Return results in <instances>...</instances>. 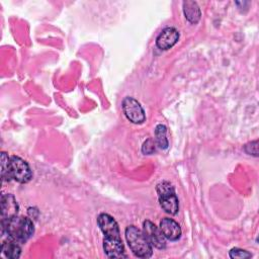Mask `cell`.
Segmentation results:
<instances>
[{
  "label": "cell",
  "instance_id": "1",
  "mask_svg": "<svg viewBox=\"0 0 259 259\" xmlns=\"http://www.w3.org/2000/svg\"><path fill=\"white\" fill-rule=\"evenodd\" d=\"M33 232V224L28 218L15 215L9 220L2 221V234H6L7 237L18 243L26 242Z\"/></svg>",
  "mask_w": 259,
  "mask_h": 259
},
{
  "label": "cell",
  "instance_id": "2",
  "mask_svg": "<svg viewBox=\"0 0 259 259\" xmlns=\"http://www.w3.org/2000/svg\"><path fill=\"white\" fill-rule=\"evenodd\" d=\"M125 239L132 252L140 258H149L153 254L152 245L145 234L135 226H128L125 229Z\"/></svg>",
  "mask_w": 259,
  "mask_h": 259
},
{
  "label": "cell",
  "instance_id": "3",
  "mask_svg": "<svg viewBox=\"0 0 259 259\" xmlns=\"http://www.w3.org/2000/svg\"><path fill=\"white\" fill-rule=\"evenodd\" d=\"M157 193L161 207L170 214H176L179 209L178 198L174 187L168 181H162L157 185Z\"/></svg>",
  "mask_w": 259,
  "mask_h": 259
},
{
  "label": "cell",
  "instance_id": "4",
  "mask_svg": "<svg viewBox=\"0 0 259 259\" xmlns=\"http://www.w3.org/2000/svg\"><path fill=\"white\" fill-rule=\"evenodd\" d=\"M9 176L19 183H27L32 177L29 165L21 158L12 156L9 159Z\"/></svg>",
  "mask_w": 259,
  "mask_h": 259
},
{
  "label": "cell",
  "instance_id": "5",
  "mask_svg": "<svg viewBox=\"0 0 259 259\" xmlns=\"http://www.w3.org/2000/svg\"><path fill=\"white\" fill-rule=\"evenodd\" d=\"M122 109L126 118L134 123H142L145 121V111L142 105L133 97H125L122 101Z\"/></svg>",
  "mask_w": 259,
  "mask_h": 259
},
{
  "label": "cell",
  "instance_id": "6",
  "mask_svg": "<svg viewBox=\"0 0 259 259\" xmlns=\"http://www.w3.org/2000/svg\"><path fill=\"white\" fill-rule=\"evenodd\" d=\"M143 233L150 242V244L157 249H164L166 247V238L156 225L150 221H145L143 224Z\"/></svg>",
  "mask_w": 259,
  "mask_h": 259
},
{
  "label": "cell",
  "instance_id": "7",
  "mask_svg": "<svg viewBox=\"0 0 259 259\" xmlns=\"http://www.w3.org/2000/svg\"><path fill=\"white\" fill-rule=\"evenodd\" d=\"M97 223L105 237L120 238L118 225L111 215L107 213H100L97 218Z\"/></svg>",
  "mask_w": 259,
  "mask_h": 259
},
{
  "label": "cell",
  "instance_id": "8",
  "mask_svg": "<svg viewBox=\"0 0 259 259\" xmlns=\"http://www.w3.org/2000/svg\"><path fill=\"white\" fill-rule=\"evenodd\" d=\"M179 38V32L174 27H166L164 28L161 33L158 35L156 39V45L160 50H169L172 48Z\"/></svg>",
  "mask_w": 259,
  "mask_h": 259
},
{
  "label": "cell",
  "instance_id": "9",
  "mask_svg": "<svg viewBox=\"0 0 259 259\" xmlns=\"http://www.w3.org/2000/svg\"><path fill=\"white\" fill-rule=\"evenodd\" d=\"M103 249L105 254L109 258H124L123 244L120 238H109L105 237L103 240Z\"/></svg>",
  "mask_w": 259,
  "mask_h": 259
},
{
  "label": "cell",
  "instance_id": "10",
  "mask_svg": "<svg viewBox=\"0 0 259 259\" xmlns=\"http://www.w3.org/2000/svg\"><path fill=\"white\" fill-rule=\"evenodd\" d=\"M18 204L12 194H3L1 196V215L2 221L11 219L17 215Z\"/></svg>",
  "mask_w": 259,
  "mask_h": 259
},
{
  "label": "cell",
  "instance_id": "11",
  "mask_svg": "<svg viewBox=\"0 0 259 259\" xmlns=\"http://www.w3.org/2000/svg\"><path fill=\"white\" fill-rule=\"evenodd\" d=\"M160 230L164 237L170 241H177L181 237V228L172 219H163L160 223Z\"/></svg>",
  "mask_w": 259,
  "mask_h": 259
},
{
  "label": "cell",
  "instance_id": "12",
  "mask_svg": "<svg viewBox=\"0 0 259 259\" xmlns=\"http://www.w3.org/2000/svg\"><path fill=\"white\" fill-rule=\"evenodd\" d=\"M1 249L3 254L10 259H16V258H19L20 256L21 248L18 242L9 237H7V239L2 242Z\"/></svg>",
  "mask_w": 259,
  "mask_h": 259
},
{
  "label": "cell",
  "instance_id": "13",
  "mask_svg": "<svg viewBox=\"0 0 259 259\" xmlns=\"http://www.w3.org/2000/svg\"><path fill=\"white\" fill-rule=\"evenodd\" d=\"M183 11L186 19L191 23H196L200 19V9L194 1L183 2Z\"/></svg>",
  "mask_w": 259,
  "mask_h": 259
},
{
  "label": "cell",
  "instance_id": "14",
  "mask_svg": "<svg viewBox=\"0 0 259 259\" xmlns=\"http://www.w3.org/2000/svg\"><path fill=\"white\" fill-rule=\"evenodd\" d=\"M155 135H156L157 145L161 149H167V147H168V140L166 138V126L164 124H158L156 126Z\"/></svg>",
  "mask_w": 259,
  "mask_h": 259
},
{
  "label": "cell",
  "instance_id": "15",
  "mask_svg": "<svg viewBox=\"0 0 259 259\" xmlns=\"http://www.w3.org/2000/svg\"><path fill=\"white\" fill-rule=\"evenodd\" d=\"M1 175L3 180H10L9 176V158L5 152L1 154Z\"/></svg>",
  "mask_w": 259,
  "mask_h": 259
},
{
  "label": "cell",
  "instance_id": "16",
  "mask_svg": "<svg viewBox=\"0 0 259 259\" xmlns=\"http://www.w3.org/2000/svg\"><path fill=\"white\" fill-rule=\"evenodd\" d=\"M230 257L233 258V259H236V258H239V259H245V258H250L252 255L251 253H249L248 251L246 250H243V249H239V248H233L230 253H229Z\"/></svg>",
  "mask_w": 259,
  "mask_h": 259
},
{
  "label": "cell",
  "instance_id": "17",
  "mask_svg": "<svg viewBox=\"0 0 259 259\" xmlns=\"http://www.w3.org/2000/svg\"><path fill=\"white\" fill-rule=\"evenodd\" d=\"M142 151L145 154H152V153H154L155 152V143H154V141L152 139H148L144 143Z\"/></svg>",
  "mask_w": 259,
  "mask_h": 259
},
{
  "label": "cell",
  "instance_id": "18",
  "mask_svg": "<svg viewBox=\"0 0 259 259\" xmlns=\"http://www.w3.org/2000/svg\"><path fill=\"white\" fill-rule=\"evenodd\" d=\"M245 151L249 154V155H253V156H258V151H257V141L251 142L248 145L245 146Z\"/></svg>",
  "mask_w": 259,
  "mask_h": 259
}]
</instances>
